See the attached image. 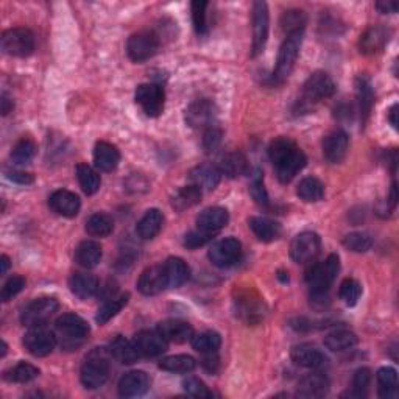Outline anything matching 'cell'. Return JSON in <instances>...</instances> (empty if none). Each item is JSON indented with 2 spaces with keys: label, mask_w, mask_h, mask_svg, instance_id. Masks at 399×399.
I'll list each match as a JSON object with an SVG mask.
<instances>
[{
  "label": "cell",
  "mask_w": 399,
  "mask_h": 399,
  "mask_svg": "<svg viewBox=\"0 0 399 399\" xmlns=\"http://www.w3.org/2000/svg\"><path fill=\"white\" fill-rule=\"evenodd\" d=\"M69 289L78 300H89L100 290L99 279L91 273H75L69 279Z\"/></svg>",
  "instance_id": "25"
},
{
  "label": "cell",
  "mask_w": 399,
  "mask_h": 399,
  "mask_svg": "<svg viewBox=\"0 0 399 399\" xmlns=\"http://www.w3.org/2000/svg\"><path fill=\"white\" fill-rule=\"evenodd\" d=\"M110 354L122 365H133L139 359V353H137L134 343L122 336L111 340Z\"/></svg>",
  "instance_id": "30"
},
{
  "label": "cell",
  "mask_w": 399,
  "mask_h": 399,
  "mask_svg": "<svg viewBox=\"0 0 399 399\" xmlns=\"http://www.w3.org/2000/svg\"><path fill=\"white\" fill-rule=\"evenodd\" d=\"M25 287V278L19 277V274H13L2 287V292H0V298H2L4 303H8L10 300H13L14 296L18 293H20Z\"/></svg>",
  "instance_id": "54"
},
{
  "label": "cell",
  "mask_w": 399,
  "mask_h": 399,
  "mask_svg": "<svg viewBox=\"0 0 399 399\" xmlns=\"http://www.w3.org/2000/svg\"><path fill=\"white\" fill-rule=\"evenodd\" d=\"M191 342H192L194 350L201 354L215 353V351H219V348L222 345V337H220V334H217L214 331H205V332L197 334V336H194L191 338Z\"/></svg>",
  "instance_id": "45"
},
{
  "label": "cell",
  "mask_w": 399,
  "mask_h": 399,
  "mask_svg": "<svg viewBox=\"0 0 399 399\" xmlns=\"http://www.w3.org/2000/svg\"><path fill=\"white\" fill-rule=\"evenodd\" d=\"M340 272V259L337 255H329L324 262L312 264L306 272V282L310 293L315 298H322L328 293L332 282L336 281Z\"/></svg>",
  "instance_id": "2"
},
{
  "label": "cell",
  "mask_w": 399,
  "mask_h": 399,
  "mask_svg": "<svg viewBox=\"0 0 399 399\" xmlns=\"http://www.w3.org/2000/svg\"><path fill=\"white\" fill-rule=\"evenodd\" d=\"M169 287L164 265H151L141 273L137 279V290L145 296H155Z\"/></svg>",
  "instance_id": "15"
},
{
  "label": "cell",
  "mask_w": 399,
  "mask_h": 399,
  "mask_svg": "<svg viewBox=\"0 0 399 399\" xmlns=\"http://www.w3.org/2000/svg\"><path fill=\"white\" fill-rule=\"evenodd\" d=\"M58 308H60V303L53 296H41V298L28 303L23 309V312H20V323L27 326V328L46 324Z\"/></svg>",
  "instance_id": "7"
},
{
  "label": "cell",
  "mask_w": 399,
  "mask_h": 399,
  "mask_svg": "<svg viewBox=\"0 0 399 399\" xmlns=\"http://www.w3.org/2000/svg\"><path fill=\"white\" fill-rule=\"evenodd\" d=\"M120 163V151L115 145L100 141L94 147V164L101 172H113Z\"/></svg>",
  "instance_id": "24"
},
{
  "label": "cell",
  "mask_w": 399,
  "mask_h": 399,
  "mask_svg": "<svg viewBox=\"0 0 399 399\" xmlns=\"http://www.w3.org/2000/svg\"><path fill=\"white\" fill-rule=\"evenodd\" d=\"M77 179L80 183V187L83 189V192L86 195H94L96 192H99V189L101 186L100 175L88 164L77 165Z\"/></svg>",
  "instance_id": "43"
},
{
  "label": "cell",
  "mask_w": 399,
  "mask_h": 399,
  "mask_svg": "<svg viewBox=\"0 0 399 399\" xmlns=\"http://www.w3.org/2000/svg\"><path fill=\"white\" fill-rule=\"evenodd\" d=\"M388 122H390L391 127L398 129V103H395L388 110Z\"/></svg>",
  "instance_id": "61"
},
{
  "label": "cell",
  "mask_w": 399,
  "mask_h": 399,
  "mask_svg": "<svg viewBox=\"0 0 399 399\" xmlns=\"http://www.w3.org/2000/svg\"><path fill=\"white\" fill-rule=\"evenodd\" d=\"M329 390L328 377L322 373H312L304 376L296 388L300 398H323Z\"/></svg>",
  "instance_id": "26"
},
{
  "label": "cell",
  "mask_w": 399,
  "mask_h": 399,
  "mask_svg": "<svg viewBox=\"0 0 399 399\" xmlns=\"http://www.w3.org/2000/svg\"><path fill=\"white\" fill-rule=\"evenodd\" d=\"M201 195L203 191L195 184H189L178 189L175 192V195L172 197V206L173 209H177V211H186V209L192 208L195 205H198L200 200H201Z\"/></svg>",
  "instance_id": "38"
},
{
  "label": "cell",
  "mask_w": 399,
  "mask_h": 399,
  "mask_svg": "<svg viewBox=\"0 0 399 399\" xmlns=\"http://www.w3.org/2000/svg\"><path fill=\"white\" fill-rule=\"evenodd\" d=\"M303 33L304 32L287 34L286 39L282 41L279 52H278L277 68H274V72H273L274 82H278V83L286 82L289 75L292 74L296 60H298V56H300V50L303 44Z\"/></svg>",
  "instance_id": "4"
},
{
  "label": "cell",
  "mask_w": 399,
  "mask_h": 399,
  "mask_svg": "<svg viewBox=\"0 0 399 399\" xmlns=\"http://www.w3.org/2000/svg\"><path fill=\"white\" fill-rule=\"evenodd\" d=\"M390 39V30L384 25H372L362 33L359 39L360 53L376 55L381 53Z\"/></svg>",
  "instance_id": "17"
},
{
  "label": "cell",
  "mask_w": 399,
  "mask_h": 399,
  "mask_svg": "<svg viewBox=\"0 0 399 399\" xmlns=\"http://www.w3.org/2000/svg\"><path fill=\"white\" fill-rule=\"evenodd\" d=\"M222 136L223 133L220 128H217L214 125L206 128L205 134H203V148H205L206 151H214L220 145Z\"/></svg>",
  "instance_id": "56"
},
{
  "label": "cell",
  "mask_w": 399,
  "mask_h": 399,
  "mask_svg": "<svg viewBox=\"0 0 399 399\" xmlns=\"http://www.w3.org/2000/svg\"><path fill=\"white\" fill-rule=\"evenodd\" d=\"M156 331L170 343H184L194 337V328L183 320H164L158 324Z\"/></svg>",
  "instance_id": "23"
},
{
  "label": "cell",
  "mask_w": 399,
  "mask_h": 399,
  "mask_svg": "<svg viewBox=\"0 0 399 399\" xmlns=\"http://www.w3.org/2000/svg\"><path fill=\"white\" fill-rule=\"evenodd\" d=\"M4 53L16 58H27L34 50V34L25 27L10 28L2 34L0 39Z\"/></svg>",
  "instance_id": "6"
},
{
  "label": "cell",
  "mask_w": 399,
  "mask_h": 399,
  "mask_svg": "<svg viewBox=\"0 0 399 399\" xmlns=\"http://www.w3.org/2000/svg\"><path fill=\"white\" fill-rule=\"evenodd\" d=\"M343 245L350 251L367 253L368 250H372L373 237L372 234L365 233V231H354V233H350L343 237Z\"/></svg>",
  "instance_id": "48"
},
{
  "label": "cell",
  "mask_w": 399,
  "mask_h": 399,
  "mask_svg": "<svg viewBox=\"0 0 399 399\" xmlns=\"http://www.w3.org/2000/svg\"><path fill=\"white\" fill-rule=\"evenodd\" d=\"M36 151H38V147H36L34 141L30 137H23L11 150V161L19 165L28 164L36 156Z\"/></svg>",
  "instance_id": "47"
},
{
  "label": "cell",
  "mask_w": 399,
  "mask_h": 399,
  "mask_svg": "<svg viewBox=\"0 0 399 399\" xmlns=\"http://www.w3.org/2000/svg\"><path fill=\"white\" fill-rule=\"evenodd\" d=\"M119 395L122 398H137L142 396L150 388V377L144 372L125 373L119 381Z\"/></svg>",
  "instance_id": "22"
},
{
  "label": "cell",
  "mask_w": 399,
  "mask_h": 399,
  "mask_svg": "<svg viewBox=\"0 0 399 399\" xmlns=\"http://www.w3.org/2000/svg\"><path fill=\"white\" fill-rule=\"evenodd\" d=\"M56 336L46 328L44 324L42 326H33L27 331L24 336V348L30 353L34 357H46V355L52 354L56 346Z\"/></svg>",
  "instance_id": "11"
},
{
  "label": "cell",
  "mask_w": 399,
  "mask_h": 399,
  "mask_svg": "<svg viewBox=\"0 0 399 399\" xmlns=\"http://www.w3.org/2000/svg\"><path fill=\"white\" fill-rule=\"evenodd\" d=\"M360 295H362V286L357 279L346 278L342 284H340L338 296H340V300L346 304V306H350V308L355 306L360 298Z\"/></svg>",
  "instance_id": "49"
},
{
  "label": "cell",
  "mask_w": 399,
  "mask_h": 399,
  "mask_svg": "<svg viewBox=\"0 0 399 399\" xmlns=\"http://www.w3.org/2000/svg\"><path fill=\"white\" fill-rule=\"evenodd\" d=\"M183 388L187 395H191L194 398H213L214 393L208 388V386L203 381H200L198 377L189 376L183 381Z\"/></svg>",
  "instance_id": "53"
},
{
  "label": "cell",
  "mask_w": 399,
  "mask_h": 399,
  "mask_svg": "<svg viewBox=\"0 0 399 399\" xmlns=\"http://www.w3.org/2000/svg\"><path fill=\"white\" fill-rule=\"evenodd\" d=\"M55 329L58 337L61 338L63 346L74 348L78 346L83 340L88 337L89 324L86 323L82 317L75 314H64L56 318Z\"/></svg>",
  "instance_id": "5"
},
{
  "label": "cell",
  "mask_w": 399,
  "mask_h": 399,
  "mask_svg": "<svg viewBox=\"0 0 399 399\" xmlns=\"http://www.w3.org/2000/svg\"><path fill=\"white\" fill-rule=\"evenodd\" d=\"M159 50V38L153 32H137L128 38L127 53L134 63H144L153 58Z\"/></svg>",
  "instance_id": "10"
},
{
  "label": "cell",
  "mask_w": 399,
  "mask_h": 399,
  "mask_svg": "<svg viewBox=\"0 0 399 399\" xmlns=\"http://www.w3.org/2000/svg\"><path fill=\"white\" fill-rule=\"evenodd\" d=\"M169 287H181L191 278V268L181 258H169L164 264Z\"/></svg>",
  "instance_id": "34"
},
{
  "label": "cell",
  "mask_w": 399,
  "mask_h": 399,
  "mask_svg": "<svg viewBox=\"0 0 399 399\" xmlns=\"http://www.w3.org/2000/svg\"><path fill=\"white\" fill-rule=\"evenodd\" d=\"M2 114L6 115V114H10L13 111V108H14V103H13V100L6 96V94H2Z\"/></svg>",
  "instance_id": "60"
},
{
  "label": "cell",
  "mask_w": 399,
  "mask_h": 399,
  "mask_svg": "<svg viewBox=\"0 0 399 399\" xmlns=\"http://www.w3.org/2000/svg\"><path fill=\"white\" fill-rule=\"evenodd\" d=\"M350 147V137L343 129H336L324 137L323 141V156L331 164L342 163Z\"/></svg>",
  "instance_id": "20"
},
{
  "label": "cell",
  "mask_w": 399,
  "mask_h": 399,
  "mask_svg": "<svg viewBox=\"0 0 399 399\" xmlns=\"http://www.w3.org/2000/svg\"><path fill=\"white\" fill-rule=\"evenodd\" d=\"M214 234L215 233H209V231H203V229L191 231V233H187L184 237V245L191 250L200 248V246L211 242L214 239Z\"/></svg>",
  "instance_id": "55"
},
{
  "label": "cell",
  "mask_w": 399,
  "mask_h": 399,
  "mask_svg": "<svg viewBox=\"0 0 399 399\" xmlns=\"http://www.w3.org/2000/svg\"><path fill=\"white\" fill-rule=\"evenodd\" d=\"M253 44H251V56H258L264 52L268 30H270V14H268V6L265 2L253 4Z\"/></svg>",
  "instance_id": "12"
},
{
  "label": "cell",
  "mask_w": 399,
  "mask_h": 399,
  "mask_svg": "<svg viewBox=\"0 0 399 399\" xmlns=\"http://www.w3.org/2000/svg\"><path fill=\"white\" fill-rule=\"evenodd\" d=\"M197 367V360L192 355L187 354H177V355H169L159 362V368L169 373H178V374H187L191 373Z\"/></svg>",
  "instance_id": "39"
},
{
  "label": "cell",
  "mask_w": 399,
  "mask_h": 399,
  "mask_svg": "<svg viewBox=\"0 0 399 399\" xmlns=\"http://www.w3.org/2000/svg\"><path fill=\"white\" fill-rule=\"evenodd\" d=\"M108 377H110V362L105 355V351H100V348L94 350L84 364L80 369V381L88 390H96L103 387Z\"/></svg>",
  "instance_id": "3"
},
{
  "label": "cell",
  "mask_w": 399,
  "mask_h": 399,
  "mask_svg": "<svg viewBox=\"0 0 399 399\" xmlns=\"http://www.w3.org/2000/svg\"><path fill=\"white\" fill-rule=\"evenodd\" d=\"M39 376V368L28 364V362H19L14 367L8 368L4 373V379L6 382L14 384H28L34 381Z\"/></svg>",
  "instance_id": "40"
},
{
  "label": "cell",
  "mask_w": 399,
  "mask_h": 399,
  "mask_svg": "<svg viewBox=\"0 0 399 399\" xmlns=\"http://www.w3.org/2000/svg\"><path fill=\"white\" fill-rule=\"evenodd\" d=\"M377 395L382 399H393L398 395V373L395 368L384 367L376 374Z\"/></svg>",
  "instance_id": "35"
},
{
  "label": "cell",
  "mask_w": 399,
  "mask_h": 399,
  "mask_svg": "<svg viewBox=\"0 0 399 399\" xmlns=\"http://www.w3.org/2000/svg\"><path fill=\"white\" fill-rule=\"evenodd\" d=\"M128 300H129V293H122L120 296H115V298L108 300L103 306L99 309L97 315H96V322L101 326L113 320V318L127 306Z\"/></svg>",
  "instance_id": "44"
},
{
  "label": "cell",
  "mask_w": 399,
  "mask_h": 399,
  "mask_svg": "<svg viewBox=\"0 0 399 399\" xmlns=\"http://www.w3.org/2000/svg\"><path fill=\"white\" fill-rule=\"evenodd\" d=\"M355 88H357L360 120H362V125H365L368 118H369V114H372L373 103H374L373 88H372V83H369V80L367 77H359Z\"/></svg>",
  "instance_id": "36"
},
{
  "label": "cell",
  "mask_w": 399,
  "mask_h": 399,
  "mask_svg": "<svg viewBox=\"0 0 399 399\" xmlns=\"http://www.w3.org/2000/svg\"><path fill=\"white\" fill-rule=\"evenodd\" d=\"M336 91L337 88L332 77L323 70H317L304 83L303 101L308 105L318 103L324 99H331Z\"/></svg>",
  "instance_id": "9"
},
{
  "label": "cell",
  "mask_w": 399,
  "mask_h": 399,
  "mask_svg": "<svg viewBox=\"0 0 399 399\" xmlns=\"http://www.w3.org/2000/svg\"><path fill=\"white\" fill-rule=\"evenodd\" d=\"M101 256H103L101 246L99 242L94 241H83L75 250L77 264L83 268L97 267L101 260Z\"/></svg>",
  "instance_id": "33"
},
{
  "label": "cell",
  "mask_w": 399,
  "mask_h": 399,
  "mask_svg": "<svg viewBox=\"0 0 399 399\" xmlns=\"http://www.w3.org/2000/svg\"><path fill=\"white\" fill-rule=\"evenodd\" d=\"M248 227L259 241L273 242L281 236L282 228L278 222H274L268 217H250Z\"/></svg>",
  "instance_id": "29"
},
{
  "label": "cell",
  "mask_w": 399,
  "mask_h": 399,
  "mask_svg": "<svg viewBox=\"0 0 399 399\" xmlns=\"http://www.w3.org/2000/svg\"><path fill=\"white\" fill-rule=\"evenodd\" d=\"M219 360L220 359H219V355H217V351L215 353H206V354H203L201 365H203V368L206 369V372L215 373L217 369H219V365H220Z\"/></svg>",
  "instance_id": "58"
},
{
  "label": "cell",
  "mask_w": 399,
  "mask_h": 399,
  "mask_svg": "<svg viewBox=\"0 0 399 399\" xmlns=\"http://www.w3.org/2000/svg\"><path fill=\"white\" fill-rule=\"evenodd\" d=\"M357 343H359L357 336H355L353 331H348V329L334 331L324 337V346L332 353L351 350V348Z\"/></svg>",
  "instance_id": "37"
},
{
  "label": "cell",
  "mask_w": 399,
  "mask_h": 399,
  "mask_svg": "<svg viewBox=\"0 0 399 399\" xmlns=\"http://www.w3.org/2000/svg\"><path fill=\"white\" fill-rule=\"evenodd\" d=\"M250 194L253 200H255L260 206H268V194L265 191L262 173L260 170H255L251 175V184H250Z\"/></svg>",
  "instance_id": "52"
},
{
  "label": "cell",
  "mask_w": 399,
  "mask_h": 399,
  "mask_svg": "<svg viewBox=\"0 0 399 399\" xmlns=\"http://www.w3.org/2000/svg\"><path fill=\"white\" fill-rule=\"evenodd\" d=\"M5 175L8 179H11L13 183H18V184H32L34 181V177L32 173L28 172H23V170H16V169H6L5 170Z\"/></svg>",
  "instance_id": "57"
},
{
  "label": "cell",
  "mask_w": 399,
  "mask_h": 399,
  "mask_svg": "<svg viewBox=\"0 0 399 399\" xmlns=\"http://www.w3.org/2000/svg\"><path fill=\"white\" fill-rule=\"evenodd\" d=\"M215 119V105L209 99L195 100L186 111V122L192 128L213 127Z\"/></svg>",
  "instance_id": "19"
},
{
  "label": "cell",
  "mask_w": 399,
  "mask_h": 399,
  "mask_svg": "<svg viewBox=\"0 0 399 399\" xmlns=\"http://www.w3.org/2000/svg\"><path fill=\"white\" fill-rule=\"evenodd\" d=\"M396 203H398V186H396V181H395V183L391 184V191H390V208L395 209Z\"/></svg>",
  "instance_id": "62"
},
{
  "label": "cell",
  "mask_w": 399,
  "mask_h": 399,
  "mask_svg": "<svg viewBox=\"0 0 399 399\" xmlns=\"http://www.w3.org/2000/svg\"><path fill=\"white\" fill-rule=\"evenodd\" d=\"M49 206L58 215L72 219V217H75L80 213L82 201H80L77 194L66 191V189H60V191H55L50 195Z\"/></svg>",
  "instance_id": "21"
},
{
  "label": "cell",
  "mask_w": 399,
  "mask_h": 399,
  "mask_svg": "<svg viewBox=\"0 0 399 399\" xmlns=\"http://www.w3.org/2000/svg\"><path fill=\"white\" fill-rule=\"evenodd\" d=\"M163 223H164L163 213L156 208L148 209V211L145 213L142 219L139 220V223H137V228H136L137 234H139V237L144 239V241L155 239L159 234V231H161Z\"/></svg>",
  "instance_id": "31"
},
{
  "label": "cell",
  "mask_w": 399,
  "mask_h": 399,
  "mask_svg": "<svg viewBox=\"0 0 399 399\" xmlns=\"http://www.w3.org/2000/svg\"><path fill=\"white\" fill-rule=\"evenodd\" d=\"M6 348H8V346H6V343H5L4 340H2V357H5V354H6Z\"/></svg>",
  "instance_id": "64"
},
{
  "label": "cell",
  "mask_w": 399,
  "mask_h": 399,
  "mask_svg": "<svg viewBox=\"0 0 399 399\" xmlns=\"http://www.w3.org/2000/svg\"><path fill=\"white\" fill-rule=\"evenodd\" d=\"M136 103L139 105L144 113L148 118H158L164 111L165 103V94L164 89L159 84L155 83H144L139 84L134 94Z\"/></svg>",
  "instance_id": "13"
},
{
  "label": "cell",
  "mask_w": 399,
  "mask_h": 399,
  "mask_svg": "<svg viewBox=\"0 0 399 399\" xmlns=\"http://www.w3.org/2000/svg\"><path fill=\"white\" fill-rule=\"evenodd\" d=\"M322 250V239L317 233L312 231H304L290 243V258L296 264H312L320 255Z\"/></svg>",
  "instance_id": "8"
},
{
  "label": "cell",
  "mask_w": 399,
  "mask_h": 399,
  "mask_svg": "<svg viewBox=\"0 0 399 399\" xmlns=\"http://www.w3.org/2000/svg\"><path fill=\"white\" fill-rule=\"evenodd\" d=\"M211 262L219 268H228L237 264L242 258V243L234 237H227L215 242L208 253Z\"/></svg>",
  "instance_id": "14"
},
{
  "label": "cell",
  "mask_w": 399,
  "mask_h": 399,
  "mask_svg": "<svg viewBox=\"0 0 399 399\" xmlns=\"http://www.w3.org/2000/svg\"><path fill=\"white\" fill-rule=\"evenodd\" d=\"M268 158L274 165L281 183H290L306 167L308 158L289 137H277L268 145Z\"/></svg>",
  "instance_id": "1"
},
{
  "label": "cell",
  "mask_w": 399,
  "mask_h": 399,
  "mask_svg": "<svg viewBox=\"0 0 399 399\" xmlns=\"http://www.w3.org/2000/svg\"><path fill=\"white\" fill-rule=\"evenodd\" d=\"M219 169L222 175H227L228 178L242 177L248 172V159L241 151H229L220 159Z\"/></svg>",
  "instance_id": "32"
},
{
  "label": "cell",
  "mask_w": 399,
  "mask_h": 399,
  "mask_svg": "<svg viewBox=\"0 0 399 399\" xmlns=\"http://www.w3.org/2000/svg\"><path fill=\"white\" fill-rule=\"evenodd\" d=\"M189 178H191L192 184L198 186L201 191L203 189H205V191H214L220 183L222 172L219 167H215L213 164H201L191 170Z\"/></svg>",
  "instance_id": "27"
},
{
  "label": "cell",
  "mask_w": 399,
  "mask_h": 399,
  "mask_svg": "<svg viewBox=\"0 0 399 399\" xmlns=\"http://www.w3.org/2000/svg\"><path fill=\"white\" fill-rule=\"evenodd\" d=\"M133 343L142 357H158L167 351V340L158 331H139L133 337Z\"/></svg>",
  "instance_id": "16"
},
{
  "label": "cell",
  "mask_w": 399,
  "mask_h": 399,
  "mask_svg": "<svg viewBox=\"0 0 399 399\" xmlns=\"http://www.w3.org/2000/svg\"><path fill=\"white\" fill-rule=\"evenodd\" d=\"M376 8L384 14H393L398 11L399 5L398 2H391V0H381V2H376Z\"/></svg>",
  "instance_id": "59"
},
{
  "label": "cell",
  "mask_w": 399,
  "mask_h": 399,
  "mask_svg": "<svg viewBox=\"0 0 399 399\" xmlns=\"http://www.w3.org/2000/svg\"><path fill=\"white\" fill-rule=\"evenodd\" d=\"M369 384H372V369L369 368H359L354 373L353 377V396L355 398H364L368 393Z\"/></svg>",
  "instance_id": "50"
},
{
  "label": "cell",
  "mask_w": 399,
  "mask_h": 399,
  "mask_svg": "<svg viewBox=\"0 0 399 399\" xmlns=\"http://www.w3.org/2000/svg\"><path fill=\"white\" fill-rule=\"evenodd\" d=\"M308 24V16L303 10H287L281 16V28L287 34L304 32V27Z\"/></svg>",
  "instance_id": "46"
},
{
  "label": "cell",
  "mask_w": 399,
  "mask_h": 399,
  "mask_svg": "<svg viewBox=\"0 0 399 399\" xmlns=\"http://www.w3.org/2000/svg\"><path fill=\"white\" fill-rule=\"evenodd\" d=\"M0 264H2V274L8 273V268H10V258L6 255H2L0 258Z\"/></svg>",
  "instance_id": "63"
},
{
  "label": "cell",
  "mask_w": 399,
  "mask_h": 399,
  "mask_svg": "<svg viewBox=\"0 0 399 399\" xmlns=\"http://www.w3.org/2000/svg\"><path fill=\"white\" fill-rule=\"evenodd\" d=\"M192 8V23H194V28L200 36L208 33V20H206V8H208V2H192L191 5Z\"/></svg>",
  "instance_id": "51"
},
{
  "label": "cell",
  "mask_w": 399,
  "mask_h": 399,
  "mask_svg": "<svg viewBox=\"0 0 399 399\" xmlns=\"http://www.w3.org/2000/svg\"><path fill=\"white\" fill-rule=\"evenodd\" d=\"M229 222V214L224 208L214 206L201 211L197 217L198 229L209 231V233H217V231L224 228Z\"/></svg>",
  "instance_id": "28"
},
{
  "label": "cell",
  "mask_w": 399,
  "mask_h": 399,
  "mask_svg": "<svg viewBox=\"0 0 399 399\" xmlns=\"http://www.w3.org/2000/svg\"><path fill=\"white\" fill-rule=\"evenodd\" d=\"M290 357L296 365L309 369H322L328 365V357L317 346L310 343H301L293 346Z\"/></svg>",
  "instance_id": "18"
},
{
  "label": "cell",
  "mask_w": 399,
  "mask_h": 399,
  "mask_svg": "<svg viewBox=\"0 0 399 399\" xmlns=\"http://www.w3.org/2000/svg\"><path fill=\"white\" fill-rule=\"evenodd\" d=\"M296 195L308 203L320 201L324 197V184L315 177H306L300 181L298 189H296Z\"/></svg>",
  "instance_id": "41"
},
{
  "label": "cell",
  "mask_w": 399,
  "mask_h": 399,
  "mask_svg": "<svg viewBox=\"0 0 399 399\" xmlns=\"http://www.w3.org/2000/svg\"><path fill=\"white\" fill-rule=\"evenodd\" d=\"M114 231V222L111 215L105 213H97L91 215L86 222V233L92 237H106Z\"/></svg>",
  "instance_id": "42"
}]
</instances>
